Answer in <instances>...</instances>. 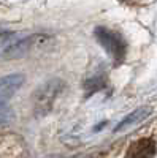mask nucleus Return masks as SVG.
Masks as SVG:
<instances>
[{
  "label": "nucleus",
  "instance_id": "nucleus-1",
  "mask_svg": "<svg viewBox=\"0 0 157 158\" xmlns=\"http://www.w3.org/2000/svg\"><path fill=\"white\" fill-rule=\"evenodd\" d=\"M43 35H22L18 32H0V59H18L38 43Z\"/></svg>",
  "mask_w": 157,
  "mask_h": 158
},
{
  "label": "nucleus",
  "instance_id": "nucleus-2",
  "mask_svg": "<svg viewBox=\"0 0 157 158\" xmlns=\"http://www.w3.org/2000/svg\"><path fill=\"white\" fill-rule=\"evenodd\" d=\"M63 89V82L60 79H51L46 84H43L33 95V108L38 115L48 114L52 108V103L57 98V95Z\"/></svg>",
  "mask_w": 157,
  "mask_h": 158
},
{
  "label": "nucleus",
  "instance_id": "nucleus-3",
  "mask_svg": "<svg viewBox=\"0 0 157 158\" xmlns=\"http://www.w3.org/2000/svg\"><path fill=\"white\" fill-rule=\"evenodd\" d=\"M95 36L98 40V43L107 49V52L114 59V62H121L125 56V43L122 36H119L117 33L108 30V29H103L98 27L95 29Z\"/></svg>",
  "mask_w": 157,
  "mask_h": 158
},
{
  "label": "nucleus",
  "instance_id": "nucleus-4",
  "mask_svg": "<svg viewBox=\"0 0 157 158\" xmlns=\"http://www.w3.org/2000/svg\"><path fill=\"white\" fill-rule=\"evenodd\" d=\"M22 84H24V76L19 73L0 77V106L7 104V101L16 94Z\"/></svg>",
  "mask_w": 157,
  "mask_h": 158
},
{
  "label": "nucleus",
  "instance_id": "nucleus-5",
  "mask_svg": "<svg viewBox=\"0 0 157 158\" xmlns=\"http://www.w3.org/2000/svg\"><path fill=\"white\" fill-rule=\"evenodd\" d=\"M155 155V144L151 139H140L129 147L125 158H152Z\"/></svg>",
  "mask_w": 157,
  "mask_h": 158
},
{
  "label": "nucleus",
  "instance_id": "nucleus-6",
  "mask_svg": "<svg viewBox=\"0 0 157 158\" xmlns=\"http://www.w3.org/2000/svg\"><path fill=\"white\" fill-rule=\"evenodd\" d=\"M149 114H151V109H149V108H140V109H137V111H133V112H130V114L124 118V120L114 128V133H122V131L135 127L138 122L145 120Z\"/></svg>",
  "mask_w": 157,
  "mask_h": 158
},
{
  "label": "nucleus",
  "instance_id": "nucleus-7",
  "mask_svg": "<svg viewBox=\"0 0 157 158\" xmlns=\"http://www.w3.org/2000/svg\"><path fill=\"white\" fill-rule=\"evenodd\" d=\"M11 118H13L11 109L7 106V104L0 106V125H7L8 122H11Z\"/></svg>",
  "mask_w": 157,
  "mask_h": 158
}]
</instances>
